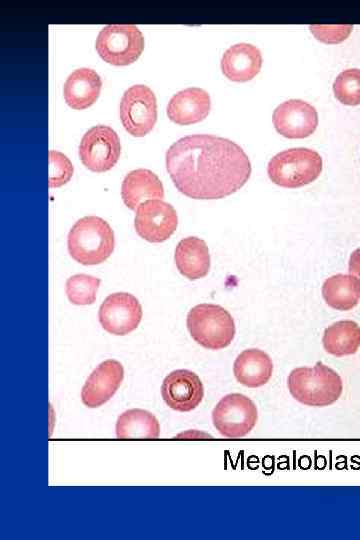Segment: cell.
Instances as JSON below:
<instances>
[{"label": "cell", "mask_w": 360, "mask_h": 540, "mask_svg": "<svg viewBox=\"0 0 360 540\" xmlns=\"http://www.w3.org/2000/svg\"><path fill=\"white\" fill-rule=\"evenodd\" d=\"M166 169L175 187L193 199H220L242 188L251 163L235 142L210 134L180 138L166 151Z\"/></svg>", "instance_id": "6da1fadb"}, {"label": "cell", "mask_w": 360, "mask_h": 540, "mask_svg": "<svg viewBox=\"0 0 360 540\" xmlns=\"http://www.w3.org/2000/svg\"><path fill=\"white\" fill-rule=\"evenodd\" d=\"M290 394L298 402L324 407L336 402L342 394L343 382L339 374L321 361L312 367L293 369L287 379Z\"/></svg>", "instance_id": "7a4b0ae2"}, {"label": "cell", "mask_w": 360, "mask_h": 540, "mask_svg": "<svg viewBox=\"0 0 360 540\" xmlns=\"http://www.w3.org/2000/svg\"><path fill=\"white\" fill-rule=\"evenodd\" d=\"M70 256L82 265H97L114 250V232L107 221L98 216H85L75 222L68 233Z\"/></svg>", "instance_id": "3957f363"}, {"label": "cell", "mask_w": 360, "mask_h": 540, "mask_svg": "<svg viewBox=\"0 0 360 540\" xmlns=\"http://www.w3.org/2000/svg\"><path fill=\"white\" fill-rule=\"evenodd\" d=\"M186 325L194 341L210 350L229 346L236 333L231 314L216 304L194 306L187 314Z\"/></svg>", "instance_id": "277c9868"}, {"label": "cell", "mask_w": 360, "mask_h": 540, "mask_svg": "<svg viewBox=\"0 0 360 540\" xmlns=\"http://www.w3.org/2000/svg\"><path fill=\"white\" fill-rule=\"evenodd\" d=\"M322 171V158L309 148H291L277 153L269 161L270 180L284 188H299L315 181Z\"/></svg>", "instance_id": "5b68a950"}, {"label": "cell", "mask_w": 360, "mask_h": 540, "mask_svg": "<svg viewBox=\"0 0 360 540\" xmlns=\"http://www.w3.org/2000/svg\"><path fill=\"white\" fill-rule=\"evenodd\" d=\"M95 48L105 62L116 66L129 65L141 55L144 36L135 25L110 24L98 33Z\"/></svg>", "instance_id": "8992f818"}, {"label": "cell", "mask_w": 360, "mask_h": 540, "mask_svg": "<svg viewBox=\"0 0 360 540\" xmlns=\"http://www.w3.org/2000/svg\"><path fill=\"white\" fill-rule=\"evenodd\" d=\"M257 419L255 403L239 393L225 395L212 411L214 427L227 438L246 436L256 425Z\"/></svg>", "instance_id": "52a82bcc"}, {"label": "cell", "mask_w": 360, "mask_h": 540, "mask_svg": "<svg viewBox=\"0 0 360 540\" xmlns=\"http://www.w3.org/2000/svg\"><path fill=\"white\" fill-rule=\"evenodd\" d=\"M119 113L125 130L135 137L149 133L157 120V100L151 88L143 84L129 87L122 95Z\"/></svg>", "instance_id": "ba28073f"}, {"label": "cell", "mask_w": 360, "mask_h": 540, "mask_svg": "<svg viewBox=\"0 0 360 540\" xmlns=\"http://www.w3.org/2000/svg\"><path fill=\"white\" fill-rule=\"evenodd\" d=\"M121 154L117 133L107 125H95L82 136L79 157L83 165L97 173L110 170Z\"/></svg>", "instance_id": "9c48e42d"}, {"label": "cell", "mask_w": 360, "mask_h": 540, "mask_svg": "<svg viewBox=\"0 0 360 540\" xmlns=\"http://www.w3.org/2000/svg\"><path fill=\"white\" fill-rule=\"evenodd\" d=\"M178 216L174 207L162 199L141 203L134 219L137 234L148 242L166 241L176 231Z\"/></svg>", "instance_id": "30bf717a"}, {"label": "cell", "mask_w": 360, "mask_h": 540, "mask_svg": "<svg viewBox=\"0 0 360 540\" xmlns=\"http://www.w3.org/2000/svg\"><path fill=\"white\" fill-rule=\"evenodd\" d=\"M139 300L127 292H116L106 297L98 311L101 326L110 334L123 336L134 331L142 319Z\"/></svg>", "instance_id": "8fae6325"}, {"label": "cell", "mask_w": 360, "mask_h": 540, "mask_svg": "<svg viewBox=\"0 0 360 540\" xmlns=\"http://www.w3.org/2000/svg\"><path fill=\"white\" fill-rule=\"evenodd\" d=\"M272 120L276 131L282 136L301 139L316 130L318 113L311 104L300 99H290L275 108Z\"/></svg>", "instance_id": "7c38bea8"}, {"label": "cell", "mask_w": 360, "mask_h": 540, "mask_svg": "<svg viewBox=\"0 0 360 540\" xmlns=\"http://www.w3.org/2000/svg\"><path fill=\"white\" fill-rule=\"evenodd\" d=\"M161 395L168 407L179 412L195 409L204 397L199 376L187 369L170 372L161 385Z\"/></svg>", "instance_id": "4fadbf2b"}, {"label": "cell", "mask_w": 360, "mask_h": 540, "mask_svg": "<svg viewBox=\"0 0 360 540\" xmlns=\"http://www.w3.org/2000/svg\"><path fill=\"white\" fill-rule=\"evenodd\" d=\"M124 378L122 364L114 359L101 362L89 375L81 390L82 403L97 408L109 401Z\"/></svg>", "instance_id": "5bb4252c"}, {"label": "cell", "mask_w": 360, "mask_h": 540, "mask_svg": "<svg viewBox=\"0 0 360 540\" xmlns=\"http://www.w3.org/2000/svg\"><path fill=\"white\" fill-rule=\"evenodd\" d=\"M211 109V99L207 91L198 87L183 89L174 94L167 105L168 118L179 125H189L202 121Z\"/></svg>", "instance_id": "9a60e30c"}, {"label": "cell", "mask_w": 360, "mask_h": 540, "mask_svg": "<svg viewBox=\"0 0 360 540\" xmlns=\"http://www.w3.org/2000/svg\"><path fill=\"white\" fill-rule=\"evenodd\" d=\"M222 73L231 81L246 82L253 79L262 67L260 50L249 43L229 47L221 58Z\"/></svg>", "instance_id": "2e32d148"}, {"label": "cell", "mask_w": 360, "mask_h": 540, "mask_svg": "<svg viewBox=\"0 0 360 540\" xmlns=\"http://www.w3.org/2000/svg\"><path fill=\"white\" fill-rule=\"evenodd\" d=\"M121 197L124 204L131 210L151 199H162L164 187L159 177L148 169L130 171L123 179Z\"/></svg>", "instance_id": "e0dca14e"}, {"label": "cell", "mask_w": 360, "mask_h": 540, "mask_svg": "<svg viewBox=\"0 0 360 540\" xmlns=\"http://www.w3.org/2000/svg\"><path fill=\"white\" fill-rule=\"evenodd\" d=\"M102 80L91 68L82 67L74 70L67 77L63 86V96L68 106L73 109H85L99 97Z\"/></svg>", "instance_id": "ac0fdd59"}, {"label": "cell", "mask_w": 360, "mask_h": 540, "mask_svg": "<svg viewBox=\"0 0 360 540\" xmlns=\"http://www.w3.org/2000/svg\"><path fill=\"white\" fill-rule=\"evenodd\" d=\"M174 260L178 271L189 280L205 277L210 270V254L206 242L189 236L179 241Z\"/></svg>", "instance_id": "d6986e66"}, {"label": "cell", "mask_w": 360, "mask_h": 540, "mask_svg": "<svg viewBox=\"0 0 360 540\" xmlns=\"http://www.w3.org/2000/svg\"><path fill=\"white\" fill-rule=\"evenodd\" d=\"M273 372V363L267 353L260 349H246L234 361L233 373L236 380L249 388L266 384Z\"/></svg>", "instance_id": "ffe728a7"}, {"label": "cell", "mask_w": 360, "mask_h": 540, "mask_svg": "<svg viewBox=\"0 0 360 540\" xmlns=\"http://www.w3.org/2000/svg\"><path fill=\"white\" fill-rule=\"evenodd\" d=\"M115 430L118 439H157L160 424L151 412L136 408L118 416Z\"/></svg>", "instance_id": "44dd1931"}, {"label": "cell", "mask_w": 360, "mask_h": 540, "mask_svg": "<svg viewBox=\"0 0 360 540\" xmlns=\"http://www.w3.org/2000/svg\"><path fill=\"white\" fill-rule=\"evenodd\" d=\"M322 343L331 355H352L360 347V326L352 320L338 321L325 329Z\"/></svg>", "instance_id": "7402d4cb"}, {"label": "cell", "mask_w": 360, "mask_h": 540, "mask_svg": "<svg viewBox=\"0 0 360 540\" xmlns=\"http://www.w3.org/2000/svg\"><path fill=\"white\" fill-rule=\"evenodd\" d=\"M322 296L330 307L347 311L358 304L360 293L357 282L353 277L336 274L324 281Z\"/></svg>", "instance_id": "603a6c76"}, {"label": "cell", "mask_w": 360, "mask_h": 540, "mask_svg": "<svg viewBox=\"0 0 360 540\" xmlns=\"http://www.w3.org/2000/svg\"><path fill=\"white\" fill-rule=\"evenodd\" d=\"M101 280L87 274H76L66 281V295L75 305H90L96 300Z\"/></svg>", "instance_id": "cb8c5ba5"}, {"label": "cell", "mask_w": 360, "mask_h": 540, "mask_svg": "<svg viewBox=\"0 0 360 540\" xmlns=\"http://www.w3.org/2000/svg\"><path fill=\"white\" fill-rule=\"evenodd\" d=\"M335 97L344 105L360 104V69H346L334 80Z\"/></svg>", "instance_id": "d4e9b609"}, {"label": "cell", "mask_w": 360, "mask_h": 540, "mask_svg": "<svg viewBox=\"0 0 360 540\" xmlns=\"http://www.w3.org/2000/svg\"><path fill=\"white\" fill-rule=\"evenodd\" d=\"M74 167L69 158L60 151H49V187H60L72 177Z\"/></svg>", "instance_id": "484cf974"}, {"label": "cell", "mask_w": 360, "mask_h": 540, "mask_svg": "<svg viewBox=\"0 0 360 540\" xmlns=\"http://www.w3.org/2000/svg\"><path fill=\"white\" fill-rule=\"evenodd\" d=\"M352 30L350 25L340 26H310L311 33L319 40L325 43H339L345 40Z\"/></svg>", "instance_id": "4316f807"}, {"label": "cell", "mask_w": 360, "mask_h": 540, "mask_svg": "<svg viewBox=\"0 0 360 540\" xmlns=\"http://www.w3.org/2000/svg\"><path fill=\"white\" fill-rule=\"evenodd\" d=\"M349 275L355 279L360 293V248L354 250L349 259Z\"/></svg>", "instance_id": "83f0119b"}]
</instances>
